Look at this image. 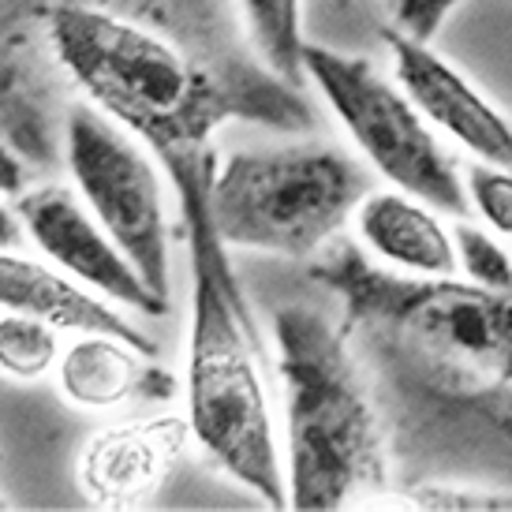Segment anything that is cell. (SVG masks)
I'll list each match as a JSON object with an SVG mask.
<instances>
[{"label": "cell", "instance_id": "cell-19", "mask_svg": "<svg viewBox=\"0 0 512 512\" xmlns=\"http://www.w3.org/2000/svg\"><path fill=\"white\" fill-rule=\"evenodd\" d=\"M453 8L456 0H385L389 27L400 30V34H412L419 42H430Z\"/></svg>", "mask_w": 512, "mask_h": 512}, {"label": "cell", "instance_id": "cell-7", "mask_svg": "<svg viewBox=\"0 0 512 512\" xmlns=\"http://www.w3.org/2000/svg\"><path fill=\"white\" fill-rule=\"evenodd\" d=\"M64 139H68V169L90 214L109 228V236L139 266L146 285L169 299V217L154 165L116 131V124H109L98 109L83 101L68 109Z\"/></svg>", "mask_w": 512, "mask_h": 512}, {"label": "cell", "instance_id": "cell-10", "mask_svg": "<svg viewBox=\"0 0 512 512\" xmlns=\"http://www.w3.org/2000/svg\"><path fill=\"white\" fill-rule=\"evenodd\" d=\"M195 430L184 415H154L98 430L79 456V486L98 509H135L150 501L184 456Z\"/></svg>", "mask_w": 512, "mask_h": 512}, {"label": "cell", "instance_id": "cell-16", "mask_svg": "<svg viewBox=\"0 0 512 512\" xmlns=\"http://www.w3.org/2000/svg\"><path fill=\"white\" fill-rule=\"evenodd\" d=\"M460 270L468 273L475 285L486 288H512V258L498 240H490L483 228L460 221L453 232Z\"/></svg>", "mask_w": 512, "mask_h": 512}, {"label": "cell", "instance_id": "cell-13", "mask_svg": "<svg viewBox=\"0 0 512 512\" xmlns=\"http://www.w3.org/2000/svg\"><path fill=\"white\" fill-rule=\"evenodd\" d=\"M143 356L139 348H131L113 333H83L60 356V393L79 408H116L131 397H172L176 378L157 367H146Z\"/></svg>", "mask_w": 512, "mask_h": 512}, {"label": "cell", "instance_id": "cell-8", "mask_svg": "<svg viewBox=\"0 0 512 512\" xmlns=\"http://www.w3.org/2000/svg\"><path fill=\"white\" fill-rule=\"evenodd\" d=\"M15 214L27 228L34 247L49 255L64 273H72L75 281L94 288L101 296L124 303L131 311L146 318H165L169 299L157 296L146 285L139 266L124 255V247L109 236V228L90 214V206L79 202L68 187L45 184L38 191H27L15 202Z\"/></svg>", "mask_w": 512, "mask_h": 512}, {"label": "cell", "instance_id": "cell-20", "mask_svg": "<svg viewBox=\"0 0 512 512\" xmlns=\"http://www.w3.org/2000/svg\"><path fill=\"white\" fill-rule=\"evenodd\" d=\"M341 4H348V0H341Z\"/></svg>", "mask_w": 512, "mask_h": 512}, {"label": "cell", "instance_id": "cell-17", "mask_svg": "<svg viewBox=\"0 0 512 512\" xmlns=\"http://www.w3.org/2000/svg\"><path fill=\"white\" fill-rule=\"evenodd\" d=\"M468 195L486 225L501 232V236H512V169H501V165H490V161L471 165Z\"/></svg>", "mask_w": 512, "mask_h": 512}, {"label": "cell", "instance_id": "cell-18", "mask_svg": "<svg viewBox=\"0 0 512 512\" xmlns=\"http://www.w3.org/2000/svg\"><path fill=\"white\" fill-rule=\"evenodd\" d=\"M412 505L430 512H512V490H475V486H419Z\"/></svg>", "mask_w": 512, "mask_h": 512}, {"label": "cell", "instance_id": "cell-3", "mask_svg": "<svg viewBox=\"0 0 512 512\" xmlns=\"http://www.w3.org/2000/svg\"><path fill=\"white\" fill-rule=\"evenodd\" d=\"M370 195L352 157L326 143L232 150L206 180V206L225 247L307 258Z\"/></svg>", "mask_w": 512, "mask_h": 512}, {"label": "cell", "instance_id": "cell-1", "mask_svg": "<svg viewBox=\"0 0 512 512\" xmlns=\"http://www.w3.org/2000/svg\"><path fill=\"white\" fill-rule=\"evenodd\" d=\"M184 195L195 251L191 348H187V419L217 468L247 486L270 509H288V479L273 438L266 385L255 359V329L240 288L225 266V240L206 206V172L191 176L180 154L172 157Z\"/></svg>", "mask_w": 512, "mask_h": 512}, {"label": "cell", "instance_id": "cell-15", "mask_svg": "<svg viewBox=\"0 0 512 512\" xmlns=\"http://www.w3.org/2000/svg\"><path fill=\"white\" fill-rule=\"evenodd\" d=\"M60 359L57 326L23 311H4L0 318V367L12 378H42Z\"/></svg>", "mask_w": 512, "mask_h": 512}, {"label": "cell", "instance_id": "cell-11", "mask_svg": "<svg viewBox=\"0 0 512 512\" xmlns=\"http://www.w3.org/2000/svg\"><path fill=\"white\" fill-rule=\"evenodd\" d=\"M0 303L4 311H23L34 318H45L57 329H75V333H113L131 348H139L146 356H157V344L146 337L143 329H135L116 314L105 299L90 296L86 288L68 281L64 273L49 270L42 262L27 255H0Z\"/></svg>", "mask_w": 512, "mask_h": 512}, {"label": "cell", "instance_id": "cell-5", "mask_svg": "<svg viewBox=\"0 0 512 512\" xmlns=\"http://www.w3.org/2000/svg\"><path fill=\"white\" fill-rule=\"evenodd\" d=\"M311 273L348 299V314L408 326L434 356L512 385V288L456 285L453 277L400 281L370 270L356 247H337Z\"/></svg>", "mask_w": 512, "mask_h": 512}, {"label": "cell", "instance_id": "cell-6", "mask_svg": "<svg viewBox=\"0 0 512 512\" xmlns=\"http://www.w3.org/2000/svg\"><path fill=\"white\" fill-rule=\"evenodd\" d=\"M303 68L337 113L352 143L374 169L400 191L434 206L438 214L468 217L471 195L456 161L423 124V109L393 83L374 72V64L329 45H307Z\"/></svg>", "mask_w": 512, "mask_h": 512}, {"label": "cell", "instance_id": "cell-2", "mask_svg": "<svg viewBox=\"0 0 512 512\" xmlns=\"http://www.w3.org/2000/svg\"><path fill=\"white\" fill-rule=\"evenodd\" d=\"M288 389V501L299 512L344 509L385 486L382 423L344 337L314 307L273 314Z\"/></svg>", "mask_w": 512, "mask_h": 512}, {"label": "cell", "instance_id": "cell-4", "mask_svg": "<svg viewBox=\"0 0 512 512\" xmlns=\"http://www.w3.org/2000/svg\"><path fill=\"white\" fill-rule=\"evenodd\" d=\"M49 45L86 98L150 135L161 150L169 139H199L202 109H195L199 79L165 38L124 15L57 4L49 12Z\"/></svg>", "mask_w": 512, "mask_h": 512}, {"label": "cell", "instance_id": "cell-9", "mask_svg": "<svg viewBox=\"0 0 512 512\" xmlns=\"http://www.w3.org/2000/svg\"><path fill=\"white\" fill-rule=\"evenodd\" d=\"M385 45L397 64V79L404 94L423 109L430 124H438L445 135H453L460 146H468L475 157L490 165L512 169V124L456 72L449 60H441L427 42L412 34L385 27Z\"/></svg>", "mask_w": 512, "mask_h": 512}, {"label": "cell", "instance_id": "cell-12", "mask_svg": "<svg viewBox=\"0 0 512 512\" xmlns=\"http://www.w3.org/2000/svg\"><path fill=\"white\" fill-rule=\"evenodd\" d=\"M359 236L374 255L408 273L423 277H453L460 266L453 232L441 225L434 206L408 199V191H370L356 210Z\"/></svg>", "mask_w": 512, "mask_h": 512}, {"label": "cell", "instance_id": "cell-14", "mask_svg": "<svg viewBox=\"0 0 512 512\" xmlns=\"http://www.w3.org/2000/svg\"><path fill=\"white\" fill-rule=\"evenodd\" d=\"M251 42L262 53V60L273 68V75L299 83L303 68V30H299V0H240Z\"/></svg>", "mask_w": 512, "mask_h": 512}]
</instances>
